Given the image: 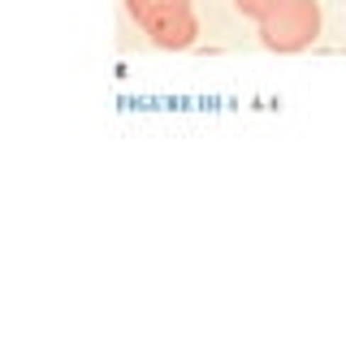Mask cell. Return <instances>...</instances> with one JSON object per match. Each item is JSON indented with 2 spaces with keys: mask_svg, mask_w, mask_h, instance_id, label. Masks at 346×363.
Segmentation results:
<instances>
[{
  "mask_svg": "<svg viewBox=\"0 0 346 363\" xmlns=\"http://www.w3.org/2000/svg\"><path fill=\"white\" fill-rule=\"evenodd\" d=\"M234 5H238V13H247V18H255V22H260V18H264V13L277 5V0H234Z\"/></svg>",
  "mask_w": 346,
  "mask_h": 363,
  "instance_id": "obj_3",
  "label": "cell"
},
{
  "mask_svg": "<svg viewBox=\"0 0 346 363\" xmlns=\"http://www.w3.org/2000/svg\"><path fill=\"white\" fill-rule=\"evenodd\" d=\"M316 35H320V5L316 0H277L260 18V43L269 52H281V57L312 48Z\"/></svg>",
  "mask_w": 346,
  "mask_h": 363,
  "instance_id": "obj_1",
  "label": "cell"
},
{
  "mask_svg": "<svg viewBox=\"0 0 346 363\" xmlns=\"http://www.w3.org/2000/svg\"><path fill=\"white\" fill-rule=\"evenodd\" d=\"M130 18H135L160 48H191L199 26H195V13H191V0H125Z\"/></svg>",
  "mask_w": 346,
  "mask_h": 363,
  "instance_id": "obj_2",
  "label": "cell"
}]
</instances>
